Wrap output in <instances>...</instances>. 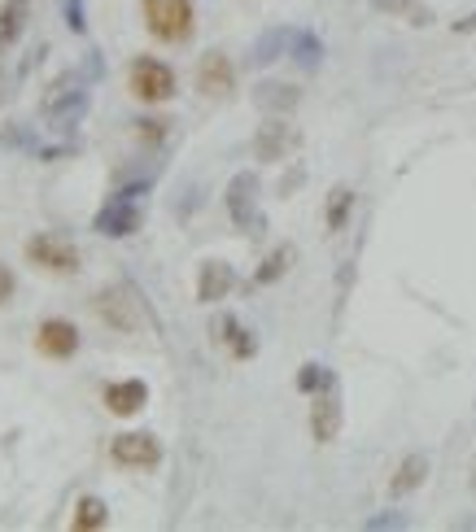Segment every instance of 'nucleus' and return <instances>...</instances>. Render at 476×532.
<instances>
[{
    "mask_svg": "<svg viewBox=\"0 0 476 532\" xmlns=\"http://www.w3.org/2000/svg\"><path fill=\"white\" fill-rule=\"evenodd\" d=\"M145 22L158 40L184 44L197 31V9H193V0H145Z\"/></svg>",
    "mask_w": 476,
    "mask_h": 532,
    "instance_id": "nucleus-1",
    "label": "nucleus"
},
{
    "mask_svg": "<svg viewBox=\"0 0 476 532\" xmlns=\"http://www.w3.org/2000/svg\"><path fill=\"white\" fill-rule=\"evenodd\" d=\"M27 262L40 266V271H49V275H75L79 249H75V240L57 236V232H40V236L27 240Z\"/></svg>",
    "mask_w": 476,
    "mask_h": 532,
    "instance_id": "nucleus-2",
    "label": "nucleus"
},
{
    "mask_svg": "<svg viewBox=\"0 0 476 532\" xmlns=\"http://www.w3.org/2000/svg\"><path fill=\"white\" fill-rule=\"evenodd\" d=\"M132 96L149 105H162L175 96V70L166 62H153V57H136L132 62Z\"/></svg>",
    "mask_w": 476,
    "mask_h": 532,
    "instance_id": "nucleus-3",
    "label": "nucleus"
},
{
    "mask_svg": "<svg viewBox=\"0 0 476 532\" xmlns=\"http://www.w3.org/2000/svg\"><path fill=\"white\" fill-rule=\"evenodd\" d=\"M110 454L118 467H136V471L162 463V445H158V437H149V432H123V437H114Z\"/></svg>",
    "mask_w": 476,
    "mask_h": 532,
    "instance_id": "nucleus-4",
    "label": "nucleus"
},
{
    "mask_svg": "<svg viewBox=\"0 0 476 532\" xmlns=\"http://www.w3.org/2000/svg\"><path fill=\"white\" fill-rule=\"evenodd\" d=\"M337 432H341V397H337V380H332L319 389L315 406H311V437L319 445H332Z\"/></svg>",
    "mask_w": 476,
    "mask_h": 532,
    "instance_id": "nucleus-5",
    "label": "nucleus"
},
{
    "mask_svg": "<svg viewBox=\"0 0 476 532\" xmlns=\"http://www.w3.org/2000/svg\"><path fill=\"white\" fill-rule=\"evenodd\" d=\"M35 349L44 358H70L79 349V328L70 319H44L35 328Z\"/></svg>",
    "mask_w": 476,
    "mask_h": 532,
    "instance_id": "nucleus-6",
    "label": "nucleus"
},
{
    "mask_svg": "<svg viewBox=\"0 0 476 532\" xmlns=\"http://www.w3.org/2000/svg\"><path fill=\"white\" fill-rule=\"evenodd\" d=\"M140 227V205L132 192H123V197H110V205L97 214V232L101 236H132Z\"/></svg>",
    "mask_w": 476,
    "mask_h": 532,
    "instance_id": "nucleus-7",
    "label": "nucleus"
},
{
    "mask_svg": "<svg viewBox=\"0 0 476 532\" xmlns=\"http://www.w3.org/2000/svg\"><path fill=\"white\" fill-rule=\"evenodd\" d=\"M293 144H297V131L284 127V118H271V123L258 127L254 153H258V162H284V153H289Z\"/></svg>",
    "mask_w": 476,
    "mask_h": 532,
    "instance_id": "nucleus-8",
    "label": "nucleus"
},
{
    "mask_svg": "<svg viewBox=\"0 0 476 532\" xmlns=\"http://www.w3.org/2000/svg\"><path fill=\"white\" fill-rule=\"evenodd\" d=\"M232 83H236V70H232L228 57H223V53H206V57H201V66H197V92L228 96Z\"/></svg>",
    "mask_w": 476,
    "mask_h": 532,
    "instance_id": "nucleus-9",
    "label": "nucleus"
},
{
    "mask_svg": "<svg viewBox=\"0 0 476 532\" xmlns=\"http://www.w3.org/2000/svg\"><path fill=\"white\" fill-rule=\"evenodd\" d=\"M236 275L228 262H201V275H197V301H206V306H214V301H223L232 293Z\"/></svg>",
    "mask_w": 476,
    "mask_h": 532,
    "instance_id": "nucleus-10",
    "label": "nucleus"
},
{
    "mask_svg": "<svg viewBox=\"0 0 476 532\" xmlns=\"http://www.w3.org/2000/svg\"><path fill=\"white\" fill-rule=\"evenodd\" d=\"M145 402H149L145 380H118V384H110V389H105V406H110V415H118V419L145 410Z\"/></svg>",
    "mask_w": 476,
    "mask_h": 532,
    "instance_id": "nucleus-11",
    "label": "nucleus"
},
{
    "mask_svg": "<svg viewBox=\"0 0 476 532\" xmlns=\"http://www.w3.org/2000/svg\"><path fill=\"white\" fill-rule=\"evenodd\" d=\"M254 197H258V179L249 171H241L228 188V214H232L236 227H254Z\"/></svg>",
    "mask_w": 476,
    "mask_h": 532,
    "instance_id": "nucleus-12",
    "label": "nucleus"
},
{
    "mask_svg": "<svg viewBox=\"0 0 476 532\" xmlns=\"http://www.w3.org/2000/svg\"><path fill=\"white\" fill-rule=\"evenodd\" d=\"M97 314L105 323H114V328H123V332L140 328V310H136L132 293H101L97 297Z\"/></svg>",
    "mask_w": 476,
    "mask_h": 532,
    "instance_id": "nucleus-13",
    "label": "nucleus"
},
{
    "mask_svg": "<svg viewBox=\"0 0 476 532\" xmlns=\"http://www.w3.org/2000/svg\"><path fill=\"white\" fill-rule=\"evenodd\" d=\"M424 476H428V458H424V454L402 458V467L394 471V480H389V493H394V498H402V493L420 489V485H424Z\"/></svg>",
    "mask_w": 476,
    "mask_h": 532,
    "instance_id": "nucleus-14",
    "label": "nucleus"
},
{
    "mask_svg": "<svg viewBox=\"0 0 476 532\" xmlns=\"http://www.w3.org/2000/svg\"><path fill=\"white\" fill-rule=\"evenodd\" d=\"M254 101L263 105V110H271V114H289L297 105V88H289V83H263Z\"/></svg>",
    "mask_w": 476,
    "mask_h": 532,
    "instance_id": "nucleus-15",
    "label": "nucleus"
},
{
    "mask_svg": "<svg viewBox=\"0 0 476 532\" xmlns=\"http://www.w3.org/2000/svg\"><path fill=\"white\" fill-rule=\"evenodd\" d=\"M22 18H27V0H9L0 9V48H9L22 35Z\"/></svg>",
    "mask_w": 476,
    "mask_h": 532,
    "instance_id": "nucleus-16",
    "label": "nucleus"
},
{
    "mask_svg": "<svg viewBox=\"0 0 476 532\" xmlns=\"http://www.w3.org/2000/svg\"><path fill=\"white\" fill-rule=\"evenodd\" d=\"M376 9H385V14H398V18H407L411 27H428L433 22V14L420 5V0H376Z\"/></svg>",
    "mask_w": 476,
    "mask_h": 532,
    "instance_id": "nucleus-17",
    "label": "nucleus"
},
{
    "mask_svg": "<svg viewBox=\"0 0 476 532\" xmlns=\"http://www.w3.org/2000/svg\"><path fill=\"white\" fill-rule=\"evenodd\" d=\"M105 524H110V511H105L101 498H83L75 506V528L79 532H92V528H105Z\"/></svg>",
    "mask_w": 476,
    "mask_h": 532,
    "instance_id": "nucleus-18",
    "label": "nucleus"
},
{
    "mask_svg": "<svg viewBox=\"0 0 476 532\" xmlns=\"http://www.w3.org/2000/svg\"><path fill=\"white\" fill-rule=\"evenodd\" d=\"M219 332H223V341L232 345L236 358H249V354H254V332H245L241 323L232 319V314H228V319H219Z\"/></svg>",
    "mask_w": 476,
    "mask_h": 532,
    "instance_id": "nucleus-19",
    "label": "nucleus"
},
{
    "mask_svg": "<svg viewBox=\"0 0 476 532\" xmlns=\"http://www.w3.org/2000/svg\"><path fill=\"white\" fill-rule=\"evenodd\" d=\"M350 205H354V192L350 188H332V197H328V232H341Z\"/></svg>",
    "mask_w": 476,
    "mask_h": 532,
    "instance_id": "nucleus-20",
    "label": "nucleus"
},
{
    "mask_svg": "<svg viewBox=\"0 0 476 532\" xmlns=\"http://www.w3.org/2000/svg\"><path fill=\"white\" fill-rule=\"evenodd\" d=\"M293 53H297V62H302V66H315L324 48H319V40H315L311 31H297L293 35Z\"/></svg>",
    "mask_w": 476,
    "mask_h": 532,
    "instance_id": "nucleus-21",
    "label": "nucleus"
},
{
    "mask_svg": "<svg viewBox=\"0 0 476 532\" xmlns=\"http://www.w3.org/2000/svg\"><path fill=\"white\" fill-rule=\"evenodd\" d=\"M324 384H332V371L315 367V362H306L302 376H297V389H302V393H315V389H324Z\"/></svg>",
    "mask_w": 476,
    "mask_h": 532,
    "instance_id": "nucleus-22",
    "label": "nucleus"
},
{
    "mask_svg": "<svg viewBox=\"0 0 476 532\" xmlns=\"http://www.w3.org/2000/svg\"><path fill=\"white\" fill-rule=\"evenodd\" d=\"M289 258H293L289 249H276V253H271V258L263 262V271H258L254 280H258V284H271V280H280V275H284V266H289Z\"/></svg>",
    "mask_w": 476,
    "mask_h": 532,
    "instance_id": "nucleus-23",
    "label": "nucleus"
},
{
    "mask_svg": "<svg viewBox=\"0 0 476 532\" xmlns=\"http://www.w3.org/2000/svg\"><path fill=\"white\" fill-rule=\"evenodd\" d=\"M9 297H14V275H9L5 266H0V306H5Z\"/></svg>",
    "mask_w": 476,
    "mask_h": 532,
    "instance_id": "nucleus-24",
    "label": "nucleus"
},
{
    "mask_svg": "<svg viewBox=\"0 0 476 532\" xmlns=\"http://www.w3.org/2000/svg\"><path fill=\"white\" fill-rule=\"evenodd\" d=\"M162 127H166V123H140V136H145V140H162V136H166Z\"/></svg>",
    "mask_w": 476,
    "mask_h": 532,
    "instance_id": "nucleus-25",
    "label": "nucleus"
},
{
    "mask_svg": "<svg viewBox=\"0 0 476 532\" xmlns=\"http://www.w3.org/2000/svg\"><path fill=\"white\" fill-rule=\"evenodd\" d=\"M472 485H476V467H472Z\"/></svg>",
    "mask_w": 476,
    "mask_h": 532,
    "instance_id": "nucleus-26",
    "label": "nucleus"
}]
</instances>
